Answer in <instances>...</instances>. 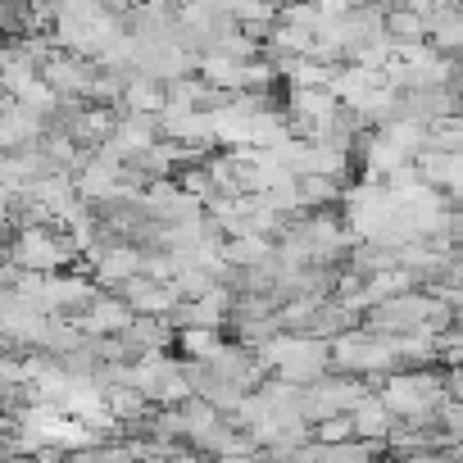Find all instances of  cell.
I'll return each mask as SVG.
<instances>
[{"instance_id":"2","label":"cell","mask_w":463,"mask_h":463,"mask_svg":"<svg viewBox=\"0 0 463 463\" xmlns=\"http://www.w3.org/2000/svg\"><path fill=\"white\" fill-rule=\"evenodd\" d=\"M345 413H350L354 440H373V445H382V440H386V431L395 427V418H391V409L382 404V395H377V391H364Z\"/></svg>"},{"instance_id":"6","label":"cell","mask_w":463,"mask_h":463,"mask_svg":"<svg viewBox=\"0 0 463 463\" xmlns=\"http://www.w3.org/2000/svg\"><path fill=\"white\" fill-rule=\"evenodd\" d=\"M282 5H296V0H282Z\"/></svg>"},{"instance_id":"3","label":"cell","mask_w":463,"mask_h":463,"mask_svg":"<svg viewBox=\"0 0 463 463\" xmlns=\"http://www.w3.org/2000/svg\"><path fill=\"white\" fill-rule=\"evenodd\" d=\"M91 260H96V287H123L128 278H137L141 273V250H132V246H100V250H91Z\"/></svg>"},{"instance_id":"1","label":"cell","mask_w":463,"mask_h":463,"mask_svg":"<svg viewBox=\"0 0 463 463\" xmlns=\"http://www.w3.org/2000/svg\"><path fill=\"white\" fill-rule=\"evenodd\" d=\"M73 323H78L87 336H123V332H128V323H132V309H128L118 296H105V300L96 296V300H91Z\"/></svg>"},{"instance_id":"4","label":"cell","mask_w":463,"mask_h":463,"mask_svg":"<svg viewBox=\"0 0 463 463\" xmlns=\"http://www.w3.org/2000/svg\"><path fill=\"white\" fill-rule=\"evenodd\" d=\"M177 345H182L186 364H204V359H213L222 350V336H218V327H182Z\"/></svg>"},{"instance_id":"5","label":"cell","mask_w":463,"mask_h":463,"mask_svg":"<svg viewBox=\"0 0 463 463\" xmlns=\"http://www.w3.org/2000/svg\"><path fill=\"white\" fill-rule=\"evenodd\" d=\"M309 440H318V445H341V440H354L350 413H327V418L309 422Z\"/></svg>"}]
</instances>
